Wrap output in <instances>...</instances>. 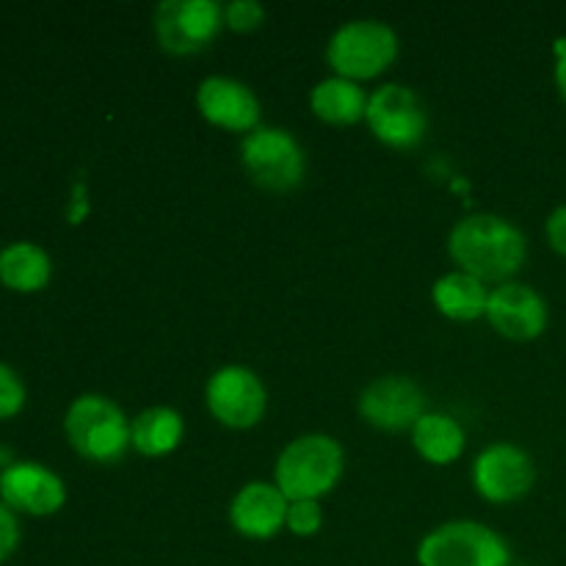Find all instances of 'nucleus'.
<instances>
[{"instance_id": "1", "label": "nucleus", "mask_w": 566, "mask_h": 566, "mask_svg": "<svg viewBox=\"0 0 566 566\" xmlns=\"http://www.w3.org/2000/svg\"><path fill=\"white\" fill-rule=\"evenodd\" d=\"M451 258L464 274L486 282H509L525 263V238L512 221L495 213H473L459 221L448 238Z\"/></svg>"}, {"instance_id": "2", "label": "nucleus", "mask_w": 566, "mask_h": 566, "mask_svg": "<svg viewBox=\"0 0 566 566\" xmlns=\"http://www.w3.org/2000/svg\"><path fill=\"white\" fill-rule=\"evenodd\" d=\"M343 475V448L326 434L293 440L276 459V486L291 503L318 501Z\"/></svg>"}, {"instance_id": "3", "label": "nucleus", "mask_w": 566, "mask_h": 566, "mask_svg": "<svg viewBox=\"0 0 566 566\" xmlns=\"http://www.w3.org/2000/svg\"><path fill=\"white\" fill-rule=\"evenodd\" d=\"M70 446L88 462L111 464L125 457L130 446V423L125 412L105 396H81L64 418Z\"/></svg>"}, {"instance_id": "4", "label": "nucleus", "mask_w": 566, "mask_h": 566, "mask_svg": "<svg viewBox=\"0 0 566 566\" xmlns=\"http://www.w3.org/2000/svg\"><path fill=\"white\" fill-rule=\"evenodd\" d=\"M398 55V36L387 22L354 20L337 28L329 39L326 59L337 77L346 81H368L381 75Z\"/></svg>"}, {"instance_id": "5", "label": "nucleus", "mask_w": 566, "mask_h": 566, "mask_svg": "<svg viewBox=\"0 0 566 566\" xmlns=\"http://www.w3.org/2000/svg\"><path fill=\"white\" fill-rule=\"evenodd\" d=\"M509 545L481 523L459 520L423 536L418 545L420 566H509Z\"/></svg>"}, {"instance_id": "6", "label": "nucleus", "mask_w": 566, "mask_h": 566, "mask_svg": "<svg viewBox=\"0 0 566 566\" xmlns=\"http://www.w3.org/2000/svg\"><path fill=\"white\" fill-rule=\"evenodd\" d=\"M241 164L265 191L285 193L304 177V153L296 138L280 127H258L241 142Z\"/></svg>"}, {"instance_id": "7", "label": "nucleus", "mask_w": 566, "mask_h": 566, "mask_svg": "<svg viewBox=\"0 0 566 566\" xmlns=\"http://www.w3.org/2000/svg\"><path fill=\"white\" fill-rule=\"evenodd\" d=\"M224 25V9L213 0H166L155 9V36L171 55L208 48Z\"/></svg>"}, {"instance_id": "8", "label": "nucleus", "mask_w": 566, "mask_h": 566, "mask_svg": "<svg viewBox=\"0 0 566 566\" xmlns=\"http://www.w3.org/2000/svg\"><path fill=\"white\" fill-rule=\"evenodd\" d=\"M370 130L392 149H415L426 138L429 116L418 94L398 83H387L368 99L365 111Z\"/></svg>"}, {"instance_id": "9", "label": "nucleus", "mask_w": 566, "mask_h": 566, "mask_svg": "<svg viewBox=\"0 0 566 566\" xmlns=\"http://www.w3.org/2000/svg\"><path fill=\"white\" fill-rule=\"evenodd\" d=\"M208 409L219 423L230 429H252L265 415V387L258 376L241 365L216 370L208 381Z\"/></svg>"}, {"instance_id": "10", "label": "nucleus", "mask_w": 566, "mask_h": 566, "mask_svg": "<svg viewBox=\"0 0 566 566\" xmlns=\"http://www.w3.org/2000/svg\"><path fill=\"white\" fill-rule=\"evenodd\" d=\"M534 459L512 442H495L475 459V492L490 503L520 501L534 490Z\"/></svg>"}, {"instance_id": "11", "label": "nucleus", "mask_w": 566, "mask_h": 566, "mask_svg": "<svg viewBox=\"0 0 566 566\" xmlns=\"http://www.w3.org/2000/svg\"><path fill=\"white\" fill-rule=\"evenodd\" d=\"M423 390L407 376H381L359 396V415L381 431L415 429L423 418Z\"/></svg>"}, {"instance_id": "12", "label": "nucleus", "mask_w": 566, "mask_h": 566, "mask_svg": "<svg viewBox=\"0 0 566 566\" xmlns=\"http://www.w3.org/2000/svg\"><path fill=\"white\" fill-rule=\"evenodd\" d=\"M0 497L11 512L33 517L55 514L66 501V486L53 470L39 462H14L0 473Z\"/></svg>"}, {"instance_id": "13", "label": "nucleus", "mask_w": 566, "mask_h": 566, "mask_svg": "<svg viewBox=\"0 0 566 566\" xmlns=\"http://www.w3.org/2000/svg\"><path fill=\"white\" fill-rule=\"evenodd\" d=\"M486 318L509 340H536L547 326V304L534 287L503 282L490 293Z\"/></svg>"}, {"instance_id": "14", "label": "nucleus", "mask_w": 566, "mask_h": 566, "mask_svg": "<svg viewBox=\"0 0 566 566\" xmlns=\"http://www.w3.org/2000/svg\"><path fill=\"white\" fill-rule=\"evenodd\" d=\"M197 108L210 125L235 133H252L260 125V99L252 88L232 77H208L197 88Z\"/></svg>"}, {"instance_id": "15", "label": "nucleus", "mask_w": 566, "mask_h": 566, "mask_svg": "<svg viewBox=\"0 0 566 566\" xmlns=\"http://www.w3.org/2000/svg\"><path fill=\"white\" fill-rule=\"evenodd\" d=\"M287 509H291V501L282 495L280 486L252 481L232 497L230 523L238 534L249 539H271L285 525Z\"/></svg>"}, {"instance_id": "16", "label": "nucleus", "mask_w": 566, "mask_h": 566, "mask_svg": "<svg viewBox=\"0 0 566 566\" xmlns=\"http://www.w3.org/2000/svg\"><path fill=\"white\" fill-rule=\"evenodd\" d=\"M431 298H434L437 310L453 321H475L486 315V304H490V291L484 282L475 276L464 274V271H453V274L440 276L431 287Z\"/></svg>"}, {"instance_id": "17", "label": "nucleus", "mask_w": 566, "mask_h": 566, "mask_svg": "<svg viewBox=\"0 0 566 566\" xmlns=\"http://www.w3.org/2000/svg\"><path fill=\"white\" fill-rule=\"evenodd\" d=\"M310 108L318 119L329 122V125H357L365 119L368 111V97L363 88L346 77H329L321 81L310 94Z\"/></svg>"}, {"instance_id": "18", "label": "nucleus", "mask_w": 566, "mask_h": 566, "mask_svg": "<svg viewBox=\"0 0 566 566\" xmlns=\"http://www.w3.org/2000/svg\"><path fill=\"white\" fill-rule=\"evenodd\" d=\"M53 265L48 252L36 243H11L0 252V282L17 293H36L50 282Z\"/></svg>"}, {"instance_id": "19", "label": "nucleus", "mask_w": 566, "mask_h": 566, "mask_svg": "<svg viewBox=\"0 0 566 566\" xmlns=\"http://www.w3.org/2000/svg\"><path fill=\"white\" fill-rule=\"evenodd\" d=\"M182 418L180 412L169 407L144 409L130 423V446L142 457L158 459L175 451L182 440Z\"/></svg>"}, {"instance_id": "20", "label": "nucleus", "mask_w": 566, "mask_h": 566, "mask_svg": "<svg viewBox=\"0 0 566 566\" xmlns=\"http://www.w3.org/2000/svg\"><path fill=\"white\" fill-rule=\"evenodd\" d=\"M415 451L431 464H451L464 451V431L451 415H423L412 429Z\"/></svg>"}, {"instance_id": "21", "label": "nucleus", "mask_w": 566, "mask_h": 566, "mask_svg": "<svg viewBox=\"0 0 566 566\" xmlns=\"http://www.w3.org/2000/svg\"><path fill=\"white\" fill-rule=\"evenodd\" d=\"M321 523H324V512H321L318 501H298L291 503L287 509V531L296 536H313L321 531Z\"/></svg>"}, {"instance_id": "22", "label": "nucleus", "mask_w": 566, "mask_h": 566, "mask_svg": "<svg viewBox=\"0 0 566 566\" xmlns=\"http://www.w3.org/2000/svg\"><path fill=\"white\" fill-rule=\"evenodd\" d=\"M22 403H25V387H22L20 376L0 363V420L14 418Z\"/></svg>"}, {"instance_id": "23", "label": "nucleus", "mask_w": 566, "mask_h": 566, "mask_svg": "<svg viewBox=\"0 0 566 566\" xmlns=\"http://www.w3.org/2000/svg\"><path fill=\"white\" fill-rule=\"evenodd\" d=\"M265 20V9L258 3V0H235L224 9V22L232 28V31H254L260 28V22Z\"/></svg>"}, {"instance_id": "24", "label": "nucleus", "mask_w": 566, "mask_h": 566, "mask_svg": "<svg viewBox=\"0 0 566 566\" xmlns=\"http://www.w3.org/2000/svg\"><path fill=\"white\" fill-rule=\"evenodd\" d=\"M17 545H20V523H17L14 512L0 501V564L11 558Z\"/></svg>"}, {"instance_id": "25", "label": "nucleus", "mask_w": 566, "mask_h": 566, "mask_svg": "<svg viewBox=\"0 0 566 566\" xmlns=\"http://www.w3.org/2000/svg\"><path fill=\"white\" fill-rule=\"evenodd\" d=\"M547 241H551V247L556 249L558 254L566 258V205L553 210L551 219H547Z\"/></svg>"}, {"instance_id": "26", "label": "nucleus", "mask_w": 566, "mask_h": 566, "mask_svg": "<svg viewBox=\"0 0 566 566\" xmlns=\"http://www.w3.org/2000/svg\"><path fill=\"white\" fill-rule=\"evenodd\" d=\"M86 210H88L86 188L75 186V193H72V205H70V221H72V224H77V221L86 216Z\"/></svg>"}, {"instance_id": "27", "label": "nucleus", "mask_w": 566, "mask_h": 566, "mask_svg": "<svg viewBox=\"0 0 566 566\" xmlns=\"http://www.w3.org/2000/svg\"><path fill=\"white\" fill-rule=\"evenodd\" d=\"M556 55H558V64H556V83H558V92L566 99V39H558L556 42Z\"/></svg>"}]
</instances>
